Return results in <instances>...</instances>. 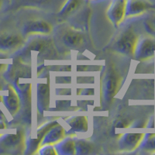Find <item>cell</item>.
<instances>
[{
  "label": "cell",
  "mask_w": 155,
  "mask_h": 155,
  "mask_svg": "<svg viewBox=\"0 0 155 155\" xmlns=\"http://www.w3.org/2000/svg\"><path fill=\"white\" fill-rule=\"evenodd\" d=\"M138 37L133 30H128L122 36L118 43L120 51L127 54H134L137 47Z\"/></svg>",
  "instance_id": "obj_1"
},
{
  "label": "cell",
  "mask_w": 155,
  "mask_h": 155,
  "mask_svg": "<svg viewBox=\"0 0 155 155\" xmlns=\"http://www.w3.org/2000/svg\"><path fill=\"white\" fill-rule=\"evenodd\" d=\"M153 7V4L148 0H127V10L130 16L142 14Z\"/></svg>",
  "instance_id": "obj_2"
},
{
  "label": "cell",
  "mask_w": 155,
  "mask_h": 155,
  "mask_svg": "<svg viewBox=\"0 0 155 155\" xmlns=\"http://www.w3.org/2000/svg\"><path fill=\"white\" fill-rule=\"evenodd\" d=\"M155 54V41L152 39H145L142 41L139 47L137 54L141 60L150 59L154 56Z\"/></svg>",
  "instance_id": "obj_3"
},
{
  "label": "cell",
  "mask_w": 155,
  "mask_h": 155,
  "mask_svg": "<svg viewBox=\"0 0 155 155\" xmlns=\"http://www.w3.org/2000/svg\"><path fill=\"white\" fill-rule=\"evenodd\" d=\"M21 40L19 37L15 35L0 36V48H12L20 44Z\"/></svg>",
  "instance_id": "obj_4"
},
{
  "label": "cell",
  "mask_w": 155,
  "mask_h": 155,
  "mask_svg": "<svg viewBox=\"0 0 155 155\" xmlns=\"http://www.w3.org/2000/svg\"><path fill=\"white\" fill-rule=\"evenodd\" d=\"M81 4V0H68L64 8V12H71Z\"/></svg>",
  "instance_id": "obj_5"
},
{
  "label": "cell",
  "mask_w": 155,
  "mask_h": 155,
  "mask_svg": "<svg viewBox=\"0 0 155 155\" xmlns=\"http://www.w3.org/2000/svg\"><path fill=\"white\" fill-rule=\"evenodd\" d=\"M67 39L68 40V42L70 44L75 45V44H78L79 41H81V37L79 35H77V34H69L67 36Z\"/></svg>",
  "instance_id": "obj_6"
},
{
  "label": "cell",
  "mask_w": 155,
  "mask_h": 155,
  "mask_svg": "<svg viewBox=\"0 0 155 155\" xmlns=\"http://www.w3.org/2000/svg\"><path fill=\"white\" fill-rule=\"evenodd\" d=\"M147 147L151 150H155V136L150 140V141H148Z\"/></svg>",
  "instance_id": "obj_7"
},
{
  "label": "cell",
  "mask_w": 155,
  "mask_h": 155,
  "mask_svg": "<svg viewBox=\"0 0 155 155\" xmlns=\"http://www.w3.org/2000/svg\"><path fill=\"white\" fill-rule=\"evenodd\" d=\"M150 26H151V28H152V30H155V20H154V21L153 22V23H151V25H150Z\"/></svg>",
  "instance_id": "obj_8"
},
{
  "label": "cell",
  "mask_w": 155,
  "mask_h": 155,
  "mask_svg": "<svg viewBox=\"0 0 155 155\" xmlns=\"http://www.w3.org/2000/svg\"><path fill=\"white\" fill-rule=\"evenodd\" d=\"M33 1H34V2H46V1H48V0H33Z\"/></svg>",
  "instance_id": "obj_9"
},
{
  "label": "cell",
  "mask_w": 155,
  "mask_h": 155,
  "mask_svg": "<svg viewBox=\"0 0 155 155\" xmlns=\"http://www.w3.org/2000/svg\"><path fill=\"white\" fill-rule=\"evenodd\" d=\"M1 5H2V0H0V6H1Z\"/></svg>",
  "instance_id": "obj_10"
}]
</instances>
